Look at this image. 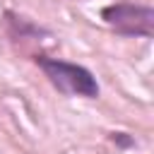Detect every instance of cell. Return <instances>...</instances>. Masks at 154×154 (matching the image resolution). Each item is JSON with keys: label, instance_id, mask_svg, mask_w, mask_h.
<instances>
[{"label": "cell", "instance_id": "7a4b0ae2", "mask_svg": "<svg viewBox=\"0 0 154 154\" xmlns=\"http://www.w3.org/2000/svg\"><path fill=\"white\" fill-rule=\"evenodd\" d=\"M103 22L123 36H152V22L154 12L149 5H135V2H113L101 10Z\"/></svg>", "mask_w": 154, "mask_h": 154}, {"label": "cell", "instance_id": "6da1fadb", "mask_svg": "<svg viewBox=\"0 0 154 154\" xmlns=\"http://www.w3.org/2000/svg\"><path fill=\"white\" fill-rule=\"evenodd\" d=\"M38 67L43 70V75L48 77V82L70 96H84V99H96L99 96V84L96 77L77 65V63H67V60H58V58H48V55H38L36 58Z\"/></svg>", "mask_w": 154, "mask_h": 154}]
</instances>
